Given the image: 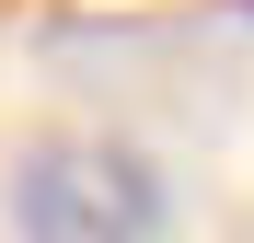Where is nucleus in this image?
Returning <instances> with one entry per match:
<instances>
[{
	"label": "nucleus",
	"mask_w": 254,
	"mask_h": 243,
	"mask_svg": "<svg viewBox=\"0 0 254 243\" xmlns=\"http://www.w3.org/2000/svg\"><path fill=\"white\" fill-rule=\"evenodd\" d=\"M12 232L23 243H162V162L139 139L58 128L12 162Z\"/></svg>",
	"instance_id": "obj_1"
}]
</instances>
